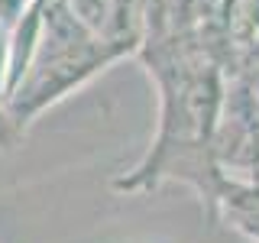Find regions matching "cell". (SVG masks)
Masks as SVG:
<instances>
[{
    "label": "cell",
    "mask_w": 259,
    "mask_h": 243,
    "mask_svg": "<svg viewBox=\"0 0 259 243\" xmlns=\"http://www.w3.org/2000/svg\"><path fill=\"white\" fill-rule=\"evenodd\" d=\"M214 221H224L249 243H259V178L224 172L214 198Z\"/></svg>",
    "instance_id": "cell-3"
},
{
    "label": "cell",
    "mask_w": 259,
    "mask_h": 243,
    "mask_svg": "<svg viewBox=\"0 0 259 243\" xmlns=\"http://www.w3.org/2000/svg\"><path fill=\"white\" fill-rule=\"evenodd\" d=\"M20 130L13 127V120H10V113H7V104H4V97H0V149H13L16 143H20Z\"/></svg>",
    "instance_id": "cell-4"
},
{
    "label": "cell",
    "mask_w": 259,
    "mask_h": 243,
    "mask_svg": "<svg viewBox=\"0 0 259 243\" xmlns=\"http://www.w3.org/2000/svg\"><path fill=\"white\" fill-rule=\"evenodd\" d=\"M249 175H253V178H259V166H256V169H253V172H249Z\"/></svg>",
    "instance_id": "cell-6"
},
{
    "label": "cell",
    "mask_w": 259,
    "mask_h": 243,
    "mask_svg": "<svg viewBox=\"0 0 259 243\" xmlns=\"http://www.w3.org/2000/svg\"><path fill=\"white\" fill-rule=\"evenodd\" d=\"M7 62H10V29L0 23V97L7 88Z\"/></svg>",
    "instance_id": "cell-5"
},
{
    "label": "cell",
    "mask_w": 259,
    "mask_h": 243,
    "mask_svg": "<svg viewBox=\"0 0 259 243\" xmlns=\"http://www.w3.org/2000/svg\"><path fill=\"white\" fill-rule=\"evenodd\" d=\"M126 55L130 49L97 36L91 26H84L71 13L65 0H46L36 52H32L23 78L4 97L13 127L26 133V127L42 110L65 101L71 91H78L94 75H101L107 65L126 59Z\"/></svg>",
    "instance_id": "cell-2"
},
{
    "label": "cell",
    "mask_w": 259,
    "mask_h": 243,
    "mask_svg": "<svg viewBox=\"0 0 259 243\" xmlns=\"http://www.w3.org/2000/svg\"><path fill=\"white\" fill-rule=\"evenodd\" d=\"M159 91V127L136 169L113 178L117 191H149L178 178L198 191L214 221V198L224 169L214 152L224 107V39L217 29H159L140 39L136 52Z\"/></svg>",
    "instance_id": "cell-1"
}]
</instances>
